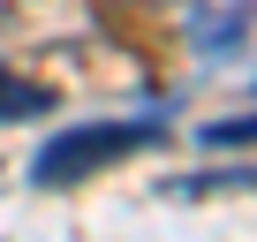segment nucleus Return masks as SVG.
<instances>
[{"instance_id": "1", "label": "nucleus", "mask_w": 257, "mask_h": 242, "mask_svg": "<svg viewBox=\"0 0 257 242\" xmlns=\"http://www.w3.org/2000/svg\"><path fill=\"white\" fill-rule=\"evenodd\" d=\"M167 144V121L159 113H128V121H76V129H53L31 152V182L38 189H76L106 167H121L128 152H152Z\"/></svg>"}, {"instance_id": "2", "label": "nucleus", "mask_w": 257, "mask_h": 242, "mask_svg": "<svg viewBox=\"0 0 257 242\" xmlns=\"http://www.w3.org/2000/svg\"><path fill=\"white\" fill-rule=\"evenodd\" d=\"M38 113H53V91L46 83H23L8 61H0V121H38Z\"/></svg>"}, {"instance_id": "3", "label": "nucleus", "mask_w": 257, "mask_h": 242, "mask_svg": "<svg viewBox=\"0 0 257 242\" xmlns=\"http://www.w3.org/2000/svg\"><path fill=\"white\" fill-rule=\"evenodd\" d=\"M182 189L189 197H204V189H257V167H212V174H189Z\"/></svg>"}, {"instance_id": "4", "label": "nucleus", "mask_w": 257, "mask_h": 242, "mask_svg": "<svg viewBox=\"0 0 257 242\" xmlns=\"http://www.w3.org/2000/svg\"><path fill=\"white\" fill-rule=\"evenodd\" d=\"M204 144H257V113H242V121H212Z\"/></svg>"}]
</instances>
